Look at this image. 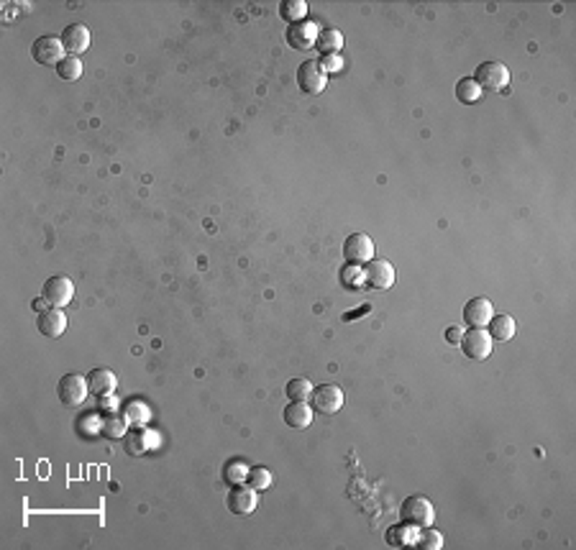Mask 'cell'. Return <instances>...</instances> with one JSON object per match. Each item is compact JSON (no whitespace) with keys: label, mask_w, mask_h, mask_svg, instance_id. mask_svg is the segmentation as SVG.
<instances>
[{"label":"cell","mask_w":576,"mask_h":550,"mask_svg":"<svg viewBox=\"0 0 576 550\" xmlns=\"http://www.w3.org/2000/svg\"><path fill=\"white\" fill-rule=\"evenodd\" d=\"M400 520L405 525H413V527H428L436 520V509H433V501L420 497V494H413L408 499L402 501L400 507Z\"/></svg>","instance_id":"cell-1"},{"label":"cell","mask_w":576,"mask_h":550,"mask_svg":"<svg viewBox=\"0 0 576 550\" xmlns=\"http://www.w3.org/2000/svg\"><path fill=\"white\" fill-rule=\"evenodd\" d=\"M474 79H477V85L482 90L499 92L505 90L507 82H510V70L502 62H482L474 72Z\"/></svg>","instance_id":"cell-2"},{"label":"cell","mask_w":576,"mask_h":550,"mask_svg":"<svg viewBox=\"0 0 576 550\" xmlns=\"http://www.w3.org/2000/svg\"><path fill=\"white\" fill-rule=\"evenodd\" d=\"M325 85H328V75L323 72L320 62L308 59V62H302L300 67H297V87H300L302 92L320 95V92L325 90Z\"/></svg>","instance_id":"cell-3"},{"label":"cell","mask_w":576,"mask_h":550,"mask_svg":"<svg viewBox=\"0 0 576 550\" xmlns=\"http://www.w3.org/2000/svg\"><path fill=\"white\" fill-rule=\"evenodd\" d=\"M56 392H59V399H62V404H67V407H77V404L84 402V397L90 395V387H87V376H82V374H64L62 379H59V387H56Z\"/></svg>","instance_id":"cell-4"},{"label":"cell","mask_w":576,"mask_h":550,"mask_svg":"<svg viewBox=\"0 0 576 550\" xmlns=\"http://www.w3.org/2000/svg\"><path fill=\"white\" fill-rule=\"evenodd\" d=\"M310 404L320 415H336L338 409L344 407V389L336 384H323V387L313 389Z\"/></svg>","instance_id":"cell-5"},{"label":"cell","mask_w":576,"mask_h":550,"mask_svg":"<svg viewBox=\"0 0 576 550\" xmlns=\"http://www.w3.org/2000/svg\"><path fill=\"white\" fill-rule=\"evenodd\" d=\"M492 346H494V340L492 335H489V331H484V328H471L469 333H464V338H461V348H464L466 359H474V361L489 359Z\"/></svg>","instance_id":"cell-6"},{"label":"cell","mask_w":576,"mask_h":550,"mask_svg":"<svg viewBox=\"0 0 576 550\" xmlns=\"http://www.w3.org/2000/svg\"><path fill=\"white\" fill-rule=\"evenodd\" d=\"M31 54L44 67H56L64 59V44L59 36H39L31 46Z\"/></svg>","instance_id":"cell-7"},{"label":"cell","mask_w":576,"mask_h":550,"mask_svg":"<svg viewBox=\"0 0 576 550\" xmlns=\"http://www.w3.org/2000/svg\"><path fill=\"white\" fill-rule=\"evenodd\" d=\"M42 297L51 307H64V305H70L72 297H75V284H72L70 276H62V274L49 276V279L44 282Z\"/></svg>","instance_id":"cell-8"},{"label":"cell","mask_w":576,"mask_h":550,"mask_svg":"<svg viewBox=\"0 0 576 550\" xmlns=\"http://www.w3.org/2000/svg\"><path fill=\"white\" fill-rule=\"evenodd\" d=\"M364 284L372 290H389L394 284V267L387 259L366 261L364 269Z\"/></svg>","instance_id":"cell-9"},{"label":"cell","mask_w":576,"mask_h":550,"mask_svg":"<svg viewBox=\"0 0 576 550\" xmlns=\"http://www.w3.org/2000/svg\"><path fill=\"white\" fill-rule=\"evenodd\" d=\"M284 39H287V44L295 51H310L318 41V26L313 21H308V18L297 23H289Z\"/></svg>","instance_id":"cell-10"},{"label":"cell","mask_w":576,"mask_h":550,"mask_svg":"<svg viewBox=\"0 0 576 550\" xmlns=\"http://www.w3.org/2000/svg\"><path fill=\"white\" fill-rule=\"evenodd\" d=\"M344 256L349 264H366L374 259V243L366 233H351L344 243Z\"/></svg>","instance_id":"cell-11"},{"label":"cell","mask_w":576,"mask_h":550,"mask_svg":"<svg viewBox=\"0 0 576 550\" xmlns=\"http://www.w3.org/2000/svg\"><path fill=\"white\" fill-rule=\"evenodd\" d=\"M62 44H64V51L67 57H80L84 51L90 49V29L84 23H72L67 29L62 31Z\"/></svg>","instance_id":"cell-12"},{"label":"cell","mask_w":576,"mask_h":550,"mask_svg":"<svg viewBox=\"0 0 576 550\" xmlns=\"http://www.w3.org/2000/svg\"><path fill=\"white\" fill-rule=\"evenodd\" d=\"M256 489H251L249 484H236L225 497V504L233 515H251L256 509Z\"/></svg>","instance_id":"cell-13"},{"label":"cell","mask_w":576,"mask_h":550,"mask_svg":"<svg viewBox=\"0 0 576 550\" xmlns=\"http://www.w3.org/2000/svg\"><path fill=\"white\" fill-rule=\"evenodd\" d=\"M36 328L42 333L44 338H59L67 331V315H64L62 307H51L46 312H39L36 318Z\"/></svg>","instance_id":"cell-14"},{"label":"cell","mask_w":576,"mask_h":550,"mask_svg":"<svg viewBox=\"0 0 576 550\" xmlns=\"http://www.w3.org/2000/svg\"><path fill=\"white\" fill-rule=\"evenodd\" d=\"M494 315V307L487 297H474L464 305V320L471 328H487Z\"/></svg>","instance_id":"cell-15"},{"label":"cell","mask_w":576,"mask_h":550,"mask_svg":"<svg viewBox=\"0 0 576 550\" xmlns=\"http://www.w3.org/2000/svg\"><path fill=\"white\" fill-rule=\"evenodd\" d=\"M87 387H90L92 395L98 397H111L118 387V379L113 374L111 369H92L87 374Z\"/></svg>","instance_id":"cell-16"},{"label":"cell","mask_w":576,"mask_h":550,"mask_svg":"<svg viewBox=\"0 0 576 550\" xmlns=\"http://www.w3.org/2000/svg\"><path fill=\"white\" fill-rule=\"evenodd\" d=\"M315 49L323 54V57H336L338 51L344 49V34L338 29H323L318 31V41Z\"/></svg>","instance_id":"cell-17"},{"label":"cell","mask_w":576,"mask_h":550,"mask_svg":"<svg viewBox=\"0 0 576 550\" xmlns=\"http://www.w3.org/2000/svg\"><path fill=\"white\" fill-rule=\"evenodd\" d=\"M123 437H126V440H123V448H126L128 456H136V459H139V456H146V451L151 448L144 428H134V430H128Z\"/></svg>","instance_id":"cell-18"},{"label":"cell","mask_w":576,"mask_h":550,"mask_svg":"<svg viewBox=\"0 0 576 550\" xmlns=\"http://www.w3.org/2000/svg\"><path fill=\"white\" fill-rule=\"evenodd\" d=\"M515 331H518V325H515V318H510V315H492V320H489V335H492V340H510L515 338Z\"/></svg>","instance_id":"cell-19"},{"label":"cell","mask_w":576,"mask_h":550,"mask_svg":"<svg viewBox=\"0 0 576 550\" xmlns=\"http://www.w3.org/2000/svg\"><path fill=\"white\" fill-rule=\"evenodd\" d=\"M415 537H418L415 527L413 525H405V522H400V525H394V527L387 530V545H392V548H408V545H415Z\"/></svg>","instance_id":"cell-20"},{"label":"cell","mask_w":576,"mask_h":550,"mask_svg":"<svg viewBox=\"0 0 576 550\" xmlns=\"http://www.w3.org/2000/svg\"><path fill=\"white\" fill-rule=\"evenodd\" d=\"M310 420H313V412H310L308 402H289L284 407V423L289 428H308Z\"/></svg>","instance_id":"cell-21"},{"label":"cell","mask_w":576,"mask_h":550,"mask_svg":"<svg viewBox=\"0 0 576 550\" xmlns=\"http://www.w3.org/2000/svg\"><path fill=\"white\" fill-rule=\"evenodd\" d=\"M482 95H484V90L477 85V79H474V77H461L456 82V98L461 100V103H466V105L479 103Z\"/></svg>","instance_id":"cell-22"},{"label":"cell","mask_w":576,"mask_h":550,"mask_svg":"<svg viewBox=\"0 0 576 550\" xmlns=\"http://www.w3.org/2000/svg\"><path fill=\"white\" fill-rule=\"evenodd\" d=\"M149 407L144 402H139V399H134V402L123 404V417H126L128 425H134V428H141V425L149 423Z\"/></svg>","instance_id":"cell-23"},{"label":"cell","mask_w":576,"mask_h":550,"mask_svg":"<svg viewBox=\"0 0 576 550\" xmlns=\"http://www.w3.org/2000/svg\"><path fill=\"white\" fill-rule=\"evenodd\" d=\"M280 15L287 23L305 21V15H308V3H305V0H284V3L280 6Z\"/></svg>","instance_id":"cell-24"},{"label":"cell","mask_w":576,"mask_h":550,"mask_svg":"<svg viewBox=\"0 0 576 550\" xmlns=\"http://www.w3.org/2000/svg\"><path fill=\"white\" fill-rule=\"evenodd\" d=\"M272 481H275V476H272V471L264 468V466H251L249 473H246V484L251 489H256V492L269 489V487H272Z\"/></svg>","instance_id":"cell-25"},{"label":"cell","mask_w":576,"mask_h":550,"mask_svg":"<svg viewBox=\"0 0 576 550\" xmlns=\"http://www.w3.org/2000/svg\"><path fill=\"white\" fill-rule=\"evenodd\" d=\"M126 417H118V415H106L103 417V423H100V430H103V435L113 437V440H118V437L126 435Z\"/></svg>","instance_id":"cell-26"},{"label":"cell","mask_w":576,"mask_h":550,"mask_svg":"<svg viewBox=\"0 0 576 550\" xmlns=\"http://www.w3.org/2000/svg\"><path fill=\"white\" fill-rule=\"evenodd\" d=\"M284 392H287V399H292V402H308L310 395H313V384L308 379H289Z\"/></svg>","instance_id":"cell-27"},{"label":"cell","mask_w":576,"mask_h":550,"mask_svg":"<svg viewBox=\"0 0 576 550\" xmlns=\"http://www.w3.org/2000/svg\"><path fill=\"white\" fill-rule=\"evenodd\" d=\"M56 75H59V79H67V82L77 79L80 75H82V62H80V57H64L62 62L56 64Z\"/></svg>","instance_id":"cell-28"},{"label":"cell","mask_w":576,"mask_h":550,"mask_svg":"<svg viewBox=\"0 0 576 550\" xmlns=\"http://www.w3.org/2000/svg\"><path fill=\"white\" fill-rule=\"evenodd\" d=\"M415 545L420 550H441L443 548V535L438 532V530H433L428 525V527H422V532L418 537H415Z\"/></svg>","instance_id":"cell-29"},{"label":"cell","mask_w":576,"mask_h":550,"mask_svg":"<svg viewBox=\"0 0 576 550\" xmlns=\"http://www.w3.org/2000/svg\"><path fill=\"white\" fill-rule=\"evenodd\" d=\"M246 473H249V466L244 463V461H231V463L223 468V479L225 484L236 487V484H244V481H246Z\"/></svg>","instance_id":"cell-30"},{"label":"cell","mask_w":576,"mask_h":550,"mask_svg":"<svg viewBox=\"0 0 576 550\" xmlns=\"http://www.w3.org/2000/svg\"><path fill=\"white\" fill-rule=\"evenodd\" d=\"M341 276H344L346 287H358V284H364V271H358L356 264H349V267L341 271Z\"/></svg>","instance_id":"cell-31"},{"label":"cell","mask_w":576,"mask_h":550,"mask_svg":"<svg viewBox=\"0 0 576 550\" xmlns=\"http://www.w3.org/2000/svg\"><path fill=\"white\" fill-rule=\"evenodd\" d=\"M320 67H323V72L328 75L330 70H341V59H338V54H336V57H323Z\"/></svg>","instance_id":"cell-32"},{"label":"cell","mask_w":576,"mask_h":550,"mask_svg":"<svg viewBox=\"0 0 576 550\" xmlns=\"http://www.w3.org/2000/svg\"><path fill=\"white\" fill-rule=\"evenodd\" d=\"M461 338H464V333H461V328H456V325L446 331V340H449V343H461Z\"/></svg>","instance_id":"cell-33"},{"label":"cell","mask_w":576,"mask_h":550,"mask_svg":"<svg viewBox=\"0 0 576 550\" xmlns=\"http://www.w3.org/2000/svg\"><path fill=\"white\" fill-rule=\"evenodd\" d=\"M369 310H372V307L364 305V307H358V310H353V312H346L344 320H346V323H351V320H358V315H364V312H369Z\"/></svg>","instance_id":"cell-34"},{"label":"cell","mask_w":576,"mask_h":550,"mask_svg":"<svg viewBox=\"0 0 576 550\" xmlns=\"http://www.w3.org/2000/svg\"><path fill=\"white\" fill-rule=\"evenodd\" d=\"M46 305H49V302H46V300H44V297H42V300H36V302H34V310H39V312H46Z\"/></svg>","instance_id":"cell-35"}]
</instances>
